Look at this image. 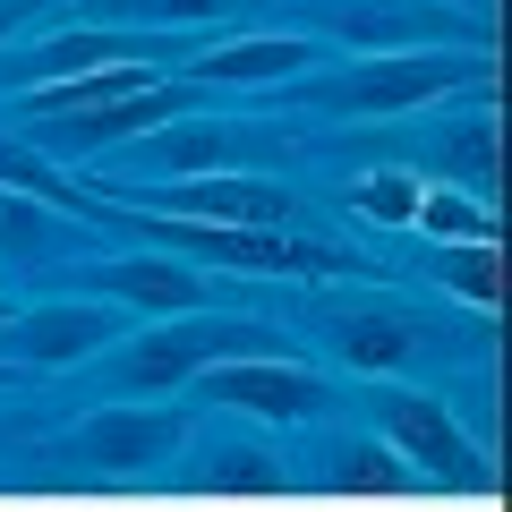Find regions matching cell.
Wrapping results in <instances>:
<instances>
[{
	"label": "cell",
	"mask_w": 512,
	"mask_h": 512,
	"mask_svg": "<svg viewBox=\"0 0 512 512\" xmlns=\"http://www.w3.org/2000/svg\"><path fill=\"white\" fill-rule=\"evenodd\" d=\"M461 86V60L453 52H376L367 69H342L316 86V103L333 120H393V111H419L436 94Z\"/></svg>",
	"instance_id": "1"
},
{
	"label": "cell",
	"mask_w": 512,
	"mask_h": 512,
	"mask_svg": "<svg viewBox=\"0 0 512 512\" xmlns=\"http://www.w3.org/2000/svg\"><path fill=\"white\" fill-rule=\"evenodd\" d=\"M316 26H333L359 52H444V43H470L478 18L444 9V0H316Z\"/></svg>",
	"instance_id": "2"
},
{
	"label": "cell",
	"mask_w": 512,
	"mask_h": 512,
	"mask_svg": "<svg viewBox=\"0 0 512 512\" xmlns=\"http://www.w3.org/2000/svg\"><path fill=\"white\" fill-rule=\"evenodd\" d=\"M205 393L231 410H256V419H308L325 402V384L299 376L291 359H222V367H205Z\"/></svg>",
	"instance_id": "3"
},
{
	"label": "cell",
	"mask_w": 512,
	"mask_h": 512,
	"mask_svg": "<svg viewBox=\"0 0 512 512\" xmlns=\"http://www.w3.org/2000/svg\"><path fill=\"white\" fill-rule=\"evenodd\" d=\"M248 342H256V333H239V325H171V333H146V342L128 350L120 376L137 384V393H163V384L197 376L205 359H239Z\"/></svg>",
	"instance_id": "4"
},
{
	"label": "cell",
	"mask_w": 512,
	"mask_h": 512,
	"mask_svg": "<svg viewBox=\"0 0 512 512\" xmlns=\"http://www.w3.org/2000/svg\"><path fill=\"white\" fill-rule=\"evenodd\" d=\"M188 256H205V265H239V274H308V265H333L325 248H308V239H274V231H222V222H180Z\"/></svg>",
	"instance_id": "5"
},
{
	"label": "cell",
	"mask_w": 512,
	"mask_h": 512,
	"mask_svg": "<svg viewBox=\"0 0 512 512\" xmlns=\"http://www.w3.org/2000/svg\"><path fill=\"white\" fill-rule=\"evenodd\" d=\"M171 444H180V427H171L163 410H94V419L77 427V461H94V470H146Z\"/></svg>",
	"instance_id": "6"
},
{
	"label": "cell",
	"mask_w": 512,
	"mask_h": 512,
	"mask_svg": "<svg viewBox=\"0 0 512 512\" xmlns=\"http://www.w3.org/2000/svg\"><path fill=\"white\" fill-rule=\"evenodd\" d=\"M308 69H316L308 35H239V43H214L197 60L205 86H274V77H308Z\"/></svg>",
	"instance_id": "7"
},
{
	"label": "cell",
	"mask_w": 512,
	"mask_h": 512,
	"mask_svg": "<svg viewBox=\"0 0 512 512\" xmlns=\"http://www.w3.org/2000/svg\"><path fill=\"white\" fill-rule=\"evenodd\" d=\"M171 205L197 222H222V231H274L282 222V197L265 180H239V171H205V180H180Z\"/></svg>",
	"instance_id": "8"
},
{
	"label": "cell",
	"mask_w": 512,
	"mask_h": 512,
	"mask_svg": "<svg viewBox=\"0 0 512 512\" xmlns=\"http://www.w3.org/2000/svg\"><path fill=\"white\" fill-rule=\"evenodd\" d=\"M180 120V86H146V94H120V103H94L77 111V120H35L43 137H60V146H111V137H146V128Z\"/></svg>",
	"instance_id": "9"
},
{
	"label": "cell",
	"mask_w": 512,
	"mask_h": 512,
	"mask_svg": "<svg viewBox=\"0 0 512 512\" xmlns=\"http://www.w3.org/2000/svg\"><path fill=\"white\" fill-rule=\"evenodd\" d=\"M146 86H163V69H154V60H111V69L60 77V86H26V111H35V120H77V111L120 103V94H146Z\"/></svg>",
	"instance_id": "10"
},
{
	"label": "cell",
	"mask_w": 512,
	"mask_h": 512,
	"mask_svg": "<svg viewBox=\"0 0 512 512\" xmlns=\"http://www.w3.org/2000/svg\"><path fill=\"white\" fill-rule=\"evenodd\" d=\"M111 60H146V52H128L120 35H103V26H69V35L26 43V52H18V77H26V86H60V77L111 69Z\"/></svg>",
	"instance_id": "11"
},
{
	"label": "cell",
	"mask_w": 512,
	"mask_h": 512,
	"mask_svg": "<svg viewBox=\"0 0 512 512\" xmlns=\"http://www.w3.org/2000/svg\"><path fill=\"white\" fill-rule=\"evenodd\" d=\"M384 436H393V453H419L427 470H461V427L427 393H384Z\"/></svg>",
	"instance_id": "12"
},
{
	"label": "cell",
	"mask_w": 512,
	"mask_h": 512,
	"mask_svg": "<svg viewBox=\"0 0 512 512\" xmlns=\"http://www.w3.org/2000/svg\"><path fill=\"white\" fill-rule=\"evenodd\" d=\"M111 299H137V308H197V274L188 265H163V256H128V265H103Z\"/></svg>",
	"instance_id": "13"
},
{
	"label": "cell",
	"mask_w": 512,
	"mask_h": 512,
	"mask_svg": "<svg viewBox=\"0 0 512 512\" xmlns=\"http://www.w3.org/2000/svg\"><path fill=\"white\" fill-rule=\"evenodd\" d=\"M103 333H111L103 308H43V316L18 325V350L26 359H77V350H94Z\"/></svg>",
	"instance_id": "14"
},
{
	"label": "cell",
	"mask_w": 512,
	"mask_h": 512,
	"mask_svg": "<svg viewBox=\"0 0 512 512\" xmlns=\"http://www.w3.org/2000/svg\"><path fill=\"white\" fill-rule=\"evenodd\" d=\"M222 154H231V128L214 120H163V137H154V171H222Z\"/></svg>",
	"instance_id": "15"
},
{
	"label": "cell",
	"mask_w": 512,
	"mask_h": 512,
	"mask_svg": "<svg viewBox=\"0 0 512 512\" xmlns=\"http://www.w3.org/2000/svg\"><path fill=\"white\" fill-rule=\"evenodd\" d=\"M342 359L367 367V376H376V367H402L410 359V325L402 316H350L342 325Z\"/></svg>",
	"instance_id": "16"
},
{
	"label": "cell",
	"mask_w": 512,
	"mask_h": 512,
	"mask_svg": "<svg viewBox=\"0 0 512 512\" xmlns=\"http://www.w3.org/2000/svg\"><path fill=\"white\" fill-rule=\"evenodd\" d=\"M444 282H453L461 299H478V308H495V299H504V256H495V239L453 248V256H444Z\"/></svg>",
	"instance_id": "17"
},
{
	"label": "cell",
	"mask_w": 512,
	"mask_h": 512,
	"mask_svg": "<svg viewBox=\"0 0 512 512\" xmlns=\"http://www.w3.org/2000/svg\"><path fill=\"white\" fill-rule=\"evenodd\" d=\"M359 205H367L376 222H410V214H419V180H410V171H384V180L359 188Z\"/></svg>",
	"instance_id": "18"
},
{
	"label": "cell",
	"mask_w": 512,
	"mask_h": 512,
	"mask_svg": "<svg viewBox=\"0 0 512 512\" xmlns=\"http://www.w3.org/2000/svg\"><path fill=\"white\" fill-rule=\"evenodd\" d=\"M342 487L393 495V487H410V470H402V453H350V461H342Z\"/></svg>",
	"instance_id": "19"
},
{
	"label": "cell",
	"mask_w": 512,
	"mask_h": 512,
	"mask_svg": "<svg viewBox=\"0 0 512 512\" xmlns=\"http://www.w3.org/2000/svg\"><path fill=\"white\" fill-rule=\"evenodd\" d=\"M419 222H427V231H478V239H495V222L478 214L470 197H419Z\"/></svg>",
	"instance_id": "20"
},
{
	"label": "cell",
	"mask_w": 512,
	"mask_h": 512,
	"mask_svg": "<svg viewBox=\"0 0 512 512\" xmlns=\"http://www.w3.org/2000/svg\"><path fill=\"white\" fill-rule=\"evenodd\" d=\"M453 163H470V171H461L470 188H495V128H461V137H453Z\"/></svg>",
	"instance_id": "21"
},
{
	"label": "cell",
	"mask_w": 512,
	"mask_h": 512,
	"mask_svg": "<svg viewBox=\"0 0 512 512\" xmlns=\"http://www.w3.org/2000/svg\"><path fill=\"white\" fill-rule=\"evenodd\" d=\"M137 18H231L239 0H128Z\"/></svg>",
	"instance_id": "22"
},
{
	"label": "cell",
	"mask_w": 512,
	"mask_h": 512,
	"mask_svg": "<svg viewBox=\"0 0 512 512\" xmlns=\"http://www.w3.org/2000/svg\"><path fill=\"white\" fill-rule=\"evenodd\" d=\"M0 180H18V188H43V197H60V180H52V171H43L26 146H0Z\"/></svg>",
	"instance_id": "23"
},
{
	"label": "cell",
	"mask_w": 512,
	"mask_h": 512,
	"mask_svg": "<svg viewBox=\"0 0 512 512\" xmlns=\"http://www.w3.org/2000/svg\"><path fill=\"white\" fill-rule=\"evenodd\" d=\"M0 248H35V205H0Z\"/></svg>",
	"instance_id": "24"
},
{
	"label": "cell",
	"mask_w": 512,
	"mask_h": 512,
	"mask_svg": "<svg viewBox=\"0 0 512 512\" xmlns=\"http://www.w3.org/2000/svg\"><path fill=\"white\" fill-rule=\"evenodd\" d=\"M43 18V0H0V43L18 35V26H35Z\"/></svg>",
	"instance_id": "25"
}]
</instances>
